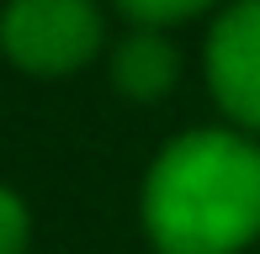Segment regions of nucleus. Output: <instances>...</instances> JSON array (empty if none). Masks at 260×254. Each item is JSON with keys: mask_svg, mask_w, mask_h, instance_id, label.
Masks as SVG:
<instances>
[{"mask_svg": "<svg viewBox=\"0 0 260 254\" xmlns=\"http://www.w3.org/2000/svg\"><path fill=\"white\" fill-rule=\"evenodd\" d=\"M154 254H244L260 238V138L191 127L154 154L138 196Z\"/></svg>", "mask_w": 260, "mask_h": 254, "instance_id": "obj_1", "label": "nucleus"}, {"mask_svg": "<svg viewBox=\"0 0 260 254\" xmlns=\"http://www.w3.org/2000/svg\"><path fill=\"white\" fill-rule=\"evenodd\" d=\"M106 48V16L96 0H6L0 53L32 79H64Z\"/></svg>", "mask_w": 260, "mask_h": 254, "instance_id": "obj_2", "label": "nucleus"}, {"mask_svg": "<svg viewBox=\"0 0 260 254\" xmlns=\"http://www.w3.org/2000/svg\"><path fill=\"white\" fill-rule=\"evenodd\" d=\"M202 74L229 127L260 138V0H229L212 16Z\"/></svg>", "mask_w": 260, "mask_h": 254, "instance_id": "obj_3", "label": "nucleus"}, {"mask_svg": "<svg viewBox=\"0 0 260 254\" xmlns=\"http://www.w3.org/2000/svg\"><path fill=\"white\" fill-rule=\"evenodd\" d=\"M106 74H112V90L138 106L149 101H165L181 79V53L165 37V27H133L127 37H117L106 48Z\"/></svg>", "mask_w": 260, "mask_h": 254, "instance_id": "obj_4", "label": "nucleus"}, {"mask_svg": "<svg viewBox=\"0 0 260 254\" xmlns=\"http://www.w3.org/2000/svg\"><path fill=\"white\" fill-rule=\"evenodd\" d=\"M133 27H175V21H191L202 11H223L229 0H112Z\"/></svg>", "mask_w": 260, "mask_h": 254, "instance_id": "obj_5", "label": "nucleus"}, {"mask_svg": "<svg viewBox=\"0 0 260 254\" xmlns=\"http://www.w3.org/2000/svg\"><path fill=\"white\" fill-rule=\"evenodd\" d=\"M32 244V212L11 186H0V254H27Z\"/></svg>", "mask_w": 260, "mask_h": 254, "instance_id": "obj_6", "label": "nucleus"}]
</instances>
